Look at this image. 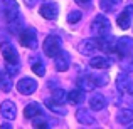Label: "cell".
<instances>
[{"label": "cell", "instance_id": "1", "mask_svg": "<svg viewBox=\"0 0 133 129\" xmlns=\"http://www.w3.org/2000/svg\"><path fill=\"white\" fill-rule=\"evenodd\" d=\"M42 50L47 57H52L54 59L59 52L62 50V42H61V37L59 35H47L44 39V44H42Z\"/></svg>", "mask_w": 133, "mask_h": 129}, {"label": "cell", "instance_id": "2", "mask_svg": "<svg viewBox=\"0 0 133 129\" xmlns=\"http://www.w3.org/2000/svg\"><path fill=\"white\" fill-rule=\"evenodd\" d=\"M111 30V25H110V20L106 19L104 15H96L91 22V34L96 37L99 35H104Z\"/></svg>", "mask_w": 133, "mask_h": 129}, {"label": "cell", "instance_id": "3", "mask_svg": "<svg viewBox=\"0 0 133 129\" xmlns=\"http://www.w3.org/2000/svg\"><path fill=\"white\" fill-rule=\"evenodd\" d=\"M0 50H2V57L5 59V62H9V64H19V52L15 50V47L9 40L0 39Z\"/></svg>", "mask_w": 133, "mask_h": 129}, {"label": "cell", "instance_id": "4", "mask_svg": "<svg viewBox=\"0 0 133 129\" xmlns=\"http://www.w3.org/2000/svg\"><path fill=\"white\" fill-rule=\"evenodd\" d=\"M20 44L27 49H37V32L32 27H25L22 32L19 34Z\"/></svg>", "mask_w": 133, "mask_h": 129}, {"label": "cell", "instance_id": "5", "mask_svg": "<svg viewBox=\"0 0 133 129\" xmlns=\"http://www.w3.org/2000/svg\"><path fill=\"white\" fill-rule=\"evenodd\" d=\"M115 49L121 57L133 54V39L131 37H121V39H118L115 42Z\"/></svg>", "mask_w": 133, "mask_h": 129}, {"label": "cell", "instance_id": "6", "mask_svg": "<svg viewBox=\"0 0 133 129\" xmlns=\"http://www.w3.org/2000/svg\"><path fill=\"white\" fill-rule=\"evenodd\" d=\"M17 90L20 94H24V96H30V94H34L37 90V82L30 77H24L17 82Z\"/></svg>", "mask_w": 133, "mask_h": 129}, {"label": "cell", "instance_id": "7", "mask_svg": "<svg viewBox=\"0 0 133 129\" xmlns=\"http://www.w3.org/2000/svg\"><path fill=\"white\" fill-rule=\"evenodd\" d=\"M118 27L120 29H123V30H127V29H130V25H131V22H133V5H127L123 9V12L118 15Z\"/></svg>", "mask_w": 133, "mask_h": 129}, {"label": "cell", "instance_id": "8", "mask_svg": "<svg viewBox=\"0 0 133 129\" xmlns=\"http://www.w3.org/2000/svg\"><path fill=\"white\" fill-rule=\"evenodd\" d=\"M39 13L47 20H54V19H57V15H59V5L56 2H47L39 9Z\"/></svg>", "mask_w": 133, "mask_h": 129}, {"label": "cell", "instance_id": "9", "mask_svg": "<svg viewBox=\"0 0 133 129\" xmlns=\"http://www.w3.org/2000/svg\"><path fill=\"white\" fill-rule=\"evenodd\" d=\"M54 67H56V71H59V72H64V71H68L69 69V65H71V55L68 54V52H64V50H61L57 55L54 57Z\"/></svg>", "mask_w": 133, "mask_h": 129}, {"label": "cell", "instance_id": "10", "mask_svg": "<svg viewBox=\"0 0 133 129\" xmlns=\"http://www.w3.org/2000/svg\"><path fill=\"white\" fill-rule=\"evenodd\" d=\"M0 114H2V117H3V119H7V121L15 119V116H17L15 104H14L12 101H3V102L0 104Z\"/></svg>", "mask_w": 133, "mask_h": 129}, {"label": "cell", "instance_id": "11", "mask_svg": "<svg viewBox=\"0 0 133 129\" xmlns=\"http://www.w3.org/2000/svg\"><path fill=\"white\" fill-rule=\"evenodd\" d=\"M3 15H5V20L7 22H12L15 20L19 15V3L15 0H7L5 2V9H3Z\"/></svg>", "mask_w": 133, "mask_h": 129}, {"label": "cell", "instance_id": "12", "mask_svg": "<svg viewBox=\"0 0 133 129\" xmlns=\"http://www.w3.org/2000/svg\"><path fill=\"white\" fill-rule=\"evenodd\" d=\"M96 50H99L96 39H84L79 44V52H81L83 55H94Z\"/></svg>", "mask_w": 133, "mask_h": 129}, {"label": "cell", "instance_id": "13", "mask_svg": "<svg viewBox=\"0 0 133 129\" xmlns=\"http://www.w3.org/2000/svg\"><path fill=\"white\" fill-rule=\"evenodd\" d=\"M96 40H98V47H99V50H103V52H110V50H113V44L116 42V40L113 39V35H111L110 32L108 34H104V35H99V37H96Z\"/></svg>", "mask_w": 133, "mask_h": 129}, {"label": "cell", "instance_id": "14", "mask_svg": "<svg viewBox=\"0 0 133 129\" xmlns=\"http://www.w3.org/2000/svg\"><path fill=\"white\" fill-rule=\"evenodd\" d=\"M106 97L103 96V94H99V92H96V94H93L91 96V99H89V107L93 111H103L104 107H106Z\"/></svg>", "mask_w": 133, "mask_h": 129}, {"label": "cell", "instance_id": "15", "mask_svg": "<svg viewBox=\"0 0 133 129\" xmlns=\"http://www.w3.org/2000/svg\"><path fill=\"white\" fill-rule=\"evenodd\" d=\"M76 119H78V123L84 124V126H91V124H94V116L91 114L89 109H84V107H81V109L76 111Z\"/></svg>", "mask_w": 133, "mask_h": 129}, {"label": "cell", "instance_id": "16", "mask_svg": "<svg viewBox=\"0 0 133 129\" xmlns=\"http://www.w3.org/2000/svg\"><path fill=\"white\" fill-rule=\"evenodd\" d=\"M41 114H42V107H41L39 102H29L24 107V116L27 119H34V117L41 116Z\"/></svg>", "mask_w": 133, "mask_h": 129}, {"label": "cell", "instance_id": "17", "mask_svg": "<svg viewBox=\"0 0 133 129\" xmlns=\"http://www.w3.org/2000/svg\"><path fill=\"white\" fill-rule=\"evenodd\" d=\"M83 101H84V90L83 89H72L66 94V102L72 104V106L83 102Z\"/></svg>", "mask_w": 133, "mask_h": 129}, {"label": "cell", "instance_id": "18", "mask_svg": "<svg viewBox=\"0 0 133 129\" xmlns=\"http://www.w3.org/2000/svg\"><path fill=\"white\" fill-rule=\"evenodd\" d=\"M130 75H128V72L125 71V72H120L118 74V77H116V89L120 90L121 94H127V90H128V86H130Z\"/></svg>", "mask_w": 133, "mask_h": 129}, {"label": "cell", "instance_id": "19", "mask_svg": "<svg viewBox=\"0 0 133 129\" xmlns=\"http://www.w3.org/2000/svg\"><path fill=\"white\" fill-rule=\"evenodd\" d=\"M44 104H45V107H47V109H51L52 112L59 114V116H64V114H66V107L61 106V104H59V101H56L54 97H49V99H45Z\"/></svg>", "mask_w": 133, "mask_h": 129}, {"label": "cell", "instance_id": "20", "mask_svg": "<svg viewBox=\"0 0 133 129\" xmlns=\"http://www.w3.org/2000/svg\"><path fill=\"white\" fill-rule=\"evenodd\" d=\"M12 87H14L12 75H10L9 72H2V75H0V89H2L3 92H10Z\"/></svg>", "mask_w": 133, "mask_h": 129}, {"label": "cell", "instance_id": "21", "mask_svg": "<svg viewBox=\"0 0 133 129\" xmlns=\"http://www.w3.org/2000/svg\"><path fill=\"white\" fill-rule=\"evenodd\" d=\"M116 121L120 124H130L133 121V109H121V111H118Z\"/></svg>", "mask_w": 133, "mask_h": 129}, {"label": "cell", "instance_id": "22", "mask_svg": "<svg viewBox=\"0 0 133 129\" xmlns=\"http://www.w3.org/2000/svg\"><path fill=\"white\" fill-rule=\"evenodd\" d=\"M78 86H79V89H83V90H93L94 87H96V84L93 82V79H91V75H81V77L78 79Z\"/></svg>", "mask_w": 133, "mask_h": 129}, {"label": "cell", "instance_id": "23", "mask_svg": "<svg viewBox=\"0 0 133 129\" xmlns=\"http://www.w3.org/2000/svg\"><path fill=\"white\" fill-rule=\"evenodd\" d=\"M111 65V62L106 57H93L89 60V67L93 69H108Z\"/></svg>", "mask_w": 133, "mask_h": 129}, {"label": "cell", "instance_id": "24", "mask_svg": "<svg viewBox=\"0 0 133 129\" xmlns=\"http://www.w3.org/2000/svg\"><path fill=\"white\" fill-rule=\"evenodd\" d=\"M118 3H121V0H99V7L103 12H113Z\"/></svg>", "mask_w": 133, "mask_h": 129}, {"label": "cell", "instance_id": "25", "mask_svg": "<svg viewBox=\"0 0 133 129\" xmlns=\"http://www.w3.org/2000/svg\"><path fill=\"white\" fill-rule=\"evenodd\" d=\"M91 79H93V82L96 84V87H103L108 84V81H110V77H108V74H89Z\"/></svg>", "mask_w": 133, "mask_h": 129}, {"label": "cell", "instance_id": "26", "mask_svg": "<svg viewBox=\"0 0 133 129\" xmlns=\"http://www.w3.org/2000/svg\"><path fill=\"white\" fill-rule=\"evenodd\" d=\"M121 69L127 72H133V54L130 55H125L121 59Z\"/></svg>", "mask_w": 133, "mask_h": 129}, {"label": "cell", "instance_id": "27", "mask_svg": "<svg viewBox=\"0 0 133 129\" xmlns=\"http://www.w3.org/2000/svg\"><path fill=\"white\" fill-rule=\"evenodd\" d=\"M20 27H22V19H20V17H17V19L12 20V22H9V29H10L12 34H20L22 32Z\"/></svg>", "mask_w": 133, "mask_h": 129}, {"label": "cell", "instance_id": "28", "mask_svg": "<svg viewBox=\"0 0 133 129\" xmlns=\"http://www.w3.org/2000/svg\"><path fill=\"white\" fill-rule=\"evenodd\" d=\"M32 126L37 127V129H45L49 124H47V121H45L42 116H37V117H34V119H32Z\"/></svg>", "mask_w": 133, "mask_h": 129}, {"label": "cell", "instance_id": "29", "mask_svg": "<svg viewBox=\"0 0 133 129\" xmlns=\"http://www.w3.org/2000/svg\"><path fill=\"white\" fill-rule=\"evenodd\" d=\"M81 15H83V13L79 12V10H72V12H69V15H68V22H69V24H76V22H79Z\"/></svg>", "mask_w": 133, "mask_h": 129}, {"label": "cell", "instance_id": "30", "mask_svg": "<svg viewBox=\"0 0 133 129\" xmlns=\"http://www.w3.org/2000/svg\"><path fill=\"white\" fill-rule=\"evenodd\" d=\"M32 71L36 72L37 75H44L45 74V67L42 62H32Z\"/></svg>", "mask_w": 133, "mask_h": 129}, {"label": "cell", "instance_id": "31", "mask_svg": "<svg viewBox=\"0 0 133 129\" xmlns=\"http://www.w3.org/2000/svg\"><path fill=\"white\" fill-rule=\"evenodd\" d=\"M52 97H54L56 101H59V102H62V101H66V92L62 89H56L54 92H52Z\"/></svg>", "mask_w": 133, "mask_h": 129}, {"label": "cell", "instance_id": "32", "mask_svg": "<svg viewBox=\"0 0 133 129\" xmlns=\"http://www.w3.org/2000/svg\"><path fill=\"white\" fill-rule=\"evenodd\" d=\"M7 72H9L10 75H15V74H19V71H20V67H19V64H9L7 62Z\"/></svg>", "mask_w": 133, "mask_h": 129}, {"label": "cell", "instance_id": "33", "mask_svg": "<svg viewBox=\"0 0 133 129\" xmlns=\"http://www.w3.org/2000/svg\"><path fill=\"white\" fill-rule=\"evenodd\" d=\"M127 94H128V99H130V104L133 106V82H130V86H128V90H127Z\"/></svg>", "mask_w": 133, "mask_h": 129}, {"label": "cell", "instance_id": "34", "mask_svg": "<svg viewBox=\"0 0 133 129\" xmlns=\"http://www.w3.org/2000/svg\"><path fill=\"white\" fill-rule=\"evenodd\" d=\"M76 3H78L79 7H88L89 3H91V0H74Z\"/></svg>", "mask_w": 133, "mask_h": 129}, {"label": "cell", "instance_id": "35", "mask_svg": "<svg viewBox=\"0 0 133 129\" xmlns=\"http://www.w3.org/2000/svg\"><path fill=\"white\" fill-rule=\"evenodd\" d=\"M0 75H2V71H0Z\"/></svg>", "mask_w": 133, "mask_h": 129}, {"label": "cell", "instance_id": "36", "mask_svg": "<svg viewBox=\"0 0 133 129\" xmlns=\"http://www.w3.org/2000/svg\"><path fill=\"white\" fill-rule=\"evenodd\" d=\"M131 127H133V126H131Z\"/></svg>", "mask_w": 133, "mask_h": 129}]
</instances>
